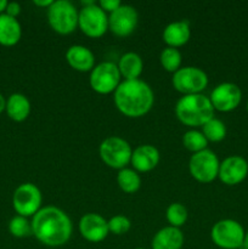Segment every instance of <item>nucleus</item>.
<instances>
[{"label":"nucleus","mask_w":248,"mask_h":249,"mask_svg":"<svg viewBox=\"0 0 248 249\" xmlns=\"http://www.w3.org/2000/svg\"><path fill=\"white\" fill-rule=\"evenodd\" d=\"M33 236L43 245L60 247L66 245L72 236L73 225L70 216L53 206L40 208L32 218Z\"/></svg>","instance_id":"f257e3e1"},{"label":"nucleus","mask_w":248,"mask_h":249,"mask_svg":"<svg viewBox=\"0 0 248 249\" xmlns=\"http://www.w3.org/2000/svg\"><path fill=\"white\" fill-rule=\"evenodd\" d=\"M113 101L118 111L124 116L139 118L151 111L155 95L150 85L143 80H124L114 91Z\"/></svg>","instance_id":"f03ea898"},{"label":"nucleus","mask_w":248,"mask_h":249,"mask_svg":"<svg viewBox=\"0 0 248 249\" xmlns=\"http://www.w3.org/2000/svg\"><path fill=\"white\" fill-rule=\"evenodd\" d=\"M214 107L203 94L184 95L175 105L177 118L187 126H203L214 118Z\"/></svg>","instance_id":"7ed1b4c3"},{"label":"nucleus","mask_w":248,"mask_h":249,"mask_svg":"<svg viewBox=\"0 0 248 249\" xmlns=\"http://www.w3.org/2000/svg\"><path fill=\"white\" fill-rule=\"evenodd\" d=\"M79 11L68 0H56L48 9V22L56 33L67 36L78 27Z\"/></svg>","instance_id":"20e7f679"},{"label":"nucleus","mask_w":248,"mask_h":249,"mask_svg":"<svg viewBox=\"0 0 248 249\" xmlns=\"http://www.w3.org/2000/svg\"><path fill=\"white\" fill-rule=\"evenodd\" d=\"M99 153L105 164L121 170L130 163L133 148L124 139L119 136H108L100 145Z\"/></svg>","instance_id":"39448f33"},{"label":"nucleus","mask_w":248,"mask_h":249,"mask_svg":"<svg viewBox=\"0 0 248 249\" xmlns=\"http://www.w3.org/2000/svg\"><path fill=\"white\" fill-rule=\"evenodd\" d=\"M245 229L233 219H223L214 224L211 237L214 245L221 249H240L245 238Z\"/></svg>","instance_id":"423d86ee"},{"label":"nucleus","mask_w":248,"mask_h":249,"mask_svg":"<svg viewBox=\"0 0 248 249\" xmlns=\"http://www.w3.org/2000/svg\"><path fill=\"white\" fill-rule=\"evenodd\" d=\"M220 160L213 151L206 150L192 155L189 162L191 177L202 184H209L218 178Z\"/></svg>","instance_id":"0eeeda50"},{"label":"nucleus","mask_w":248,"mask_h":249,"mask_svg":"<svg viewBox=\"0 0 248 249\" xmlns=\"http://www.w3.org/2000/svg\"><path fill=\"white\" fill-rule=\"evenodd\" d=\"M121 73L118 66L111 61L99 63L90 72L89 83L95 92L101 95L111 94L116 91L121 84Z\"/></svg>","instance_id":"6e6552de"},{"label":"nucleus","mask_w":248,"mask_h":249,"mask_svg":"<svg viewBox=\"0 0 248 249\" xmlns=\"http://www.w3.org/2000/svg\"><path fill=\"white\" fill-rule=\"evenodd\" d=\"M41 192L38 187L32 182L21 184L12 195V207L17 215L33 216L40 211L41 207Z\"/></svg>","instance_id":"1a4fd4ad"},{"label":"nucleus","mask_w":248,"mask_h":249,"mask_svg":"<svg viewBox=\"0 0 248 249\" xmlns=\"http://www.w3.org/2000/svg\"><path fill=\"white\" fill-rule=\"evenodd\" d=\"M78 27L90 38H100L108 29V16L97 4L83 6L78 16Z\"/></svg>","instance_id":"9d476101"},{"label":"nucleus","mask_w":248,"mask_h":249,"mask_svg":"<svg viewBox=\"0 0 248 249\" xmlns=\"http://www.w3.org/2000/svg\"><path fill=\"white\" fill-rule=\"evenodd\" d=\"M173 87L182 95L201 94L208 85V75L197 67H182L173 74Z\"/></svg>","instance_id":"9b49d317"},{"label":"nucleus","mask_w":248,"mask_h":249,"mask_svg":"<svg viewBox=\"0 0 248 249\" xmlns=\"http://www.w3.org/2000/svg\"><path fill=\"white\" fill-rule=\"evenodd\" d=\"M139 22V14L131 5L122 4L116 11L109 14L108 29L117 36H128L135 31Z\"/></svg>","instance_id":"f8f14e48"},{"label":"nucleus","mask_w":248,"mask_h":249,"mask_svg":"<svg viewBox=\"0 0 248 249\" xmlns=\"http://www.w3.org/2000/svg\"><path fill=\"white\" fill-rule=\"evenodd\" d=\"M209 100L216 111L231 112L240 106L242 101V91L235 83L225 82L214 88Z\"/></svg>","instance_id":"ddd939ff"},{"label":"nucleus","mask_w":248,"mask_h":249,"mask_svg":"<svg viewBox=\"0 0 248 249\" xmlns=\"http://www.w3.org/2000/svg\"><path fill=\"white\" fill-rule=\"evenodd\" d=\"M248 175V162L241 156H230L220 162L218 178L223 184L235 186L241 184Z\"/></svg>","instance_id":"4468645a"},{"label":"nucleus","mask_w":248,"mask_h":249,"mask_svg":"<svg viewBox=\"0 0 248 249\" xmlns=\"http://www.w3.org/2000/svg\"><path fill=\"white\" fill-rule=\"evenodd\" d=\"M79 232L84 240L92 243L104 241L108 235V221L96 213H88L79 220Z\"/></svg>","instance_id":"2eb2a0df"},{"label":"nucleus","mask_w":248,"mask_h":249,"mask_svg":"<svg viewBox=\"0 0 248 249\" xmlns=\"http://www.w3.org/2000/svg\"><path fill=\"white\" fill-rule=\"evenodd\" d=\"M159 160L160 156L157 147L152 145H140L133 150L130 163L135 172L147 173L157 167Z\"/></svg>","instance_id":"dca6fc26"},{"label":"nucleus","mask_w":248,"mask_h":249,"mask_svg":"<svg viewBox=\"0 0 248 249\" xmlns=\"http://www.w3.org/2000/svg\"><path fill=\"white\" fill-rule=\"evenodd\" d=\"M68 65L79 72H91L95 67V55L84 45H72L66 53Z\"/></svg>","instance_id":"f3484780"},{"label":"nucleus","mask_w":248,"mask_h":249,"mask_svg":"<svg viewBox=\"0 0 248 249\" xmlns=\"http://www.w3.org/2000/svg\"><path fill=\"white\" fill-rule=\"evenodd\" d=\"M190 36H191V27L187 19L172 22L165 27L162 34L164 43L170 48L175 49L185 45L190 40Z\"/></svg>","instance_id":"a211bd4d"},{"label":"nucleus","mask_w":248,"mask_h":249,"mask_svg":"<svg viewBox=\"0 0 248 249\" xmlns=\"http://www.w3.org/2000/svg\"><path fill=\"white\" fill-rule=\"evenodd\" d=\"M184 246V233L173 226H165L157 231L152 238V249H181Z\"/></svg>","instance_id":"6ab92c4d"},{"label":"nucleus","mask_w":248,"mask_h":249,"mask_svg":"<svg viewBox=\"0 0 248 249\" xmlns=\"http://www.w3.org/2000/svg\"><path fill=\"white\" fill-rule=\"evenodd\" d=\"M22 36V27L17 18L6 14L0 15V45L14 46Z\"/></svg>","instance_id":"aec40b11"},{"label":"nucleus","mask_w":248,"mask_h":249,"mask_svg":"<svg viewBox=\"0 0 248 249\" xmlns=\"http://www.w3.org/2000/svg\"><path fill=\"white\" fill-rule=\"evenodd\" d=\"M5 111L12 121L23 122L31 113V102L26 95L15 92L7 97Z\"/></svg>","instance_id":"412c9836"},{"label":"nucleus","mask_w":248,"mask_h":249,"mask_svg":"<svg viewBox=\"0 0 248 249\" xmlns=\"http://www.w3.org/2000/svg\"><path fill=\"white\" fill-rule=\"evenodd\" d=\"M118 70L122 77L125 78V80H134L139 79L143 71V62L142 58L139 53L129 51L125 53L118 62Z\"/></svg>","instance_id":"4be33fe9"},{"label":"nucleus","mask_w":248,"mask_h":249,"mask_svg":"<svg viewBox=\"0 0 248 249\" xmlns=\"http://www.w3.org/2000/svg\"><path fill=\"white\" fill-rule=\"evenodd\" d=\"M117 184L125 194H135L141 186V178L134 169L123 168L117 174Z\"/></svg>","instance_id":"5701e85b"},{"label":"nucleus","mask_w":248,"mask_h":249,"mask_svg":"<svg viewBox=\"0 0 248 249\" xmlns=\"http://www.w3.org/2000/svg\"><path fill=\"white\" fill-rule=\"evenodd\" d=\"M226 133V125L218 118H212L202 126V134L208 142H220L225 139Z\"/></svg>","instance_id":"b1692460"},{"label":"nucleus","mask_w":248,"mask_h":249,"mask_svg":"<svg viewBox=\"0 0 248 249\" xmlns=\"http://www.w3.org/2000/svg\"><path fill=\"white\" fill-rule=\"evenodd\" d=\"M159 61L162 67L164 68L167 72L175 73L177 70L181 68V53H180L177 49L167 46V48L163 49L162 53H160Z\"/></svg>","instance_id":"393cba45"},{"label":"nucleus","mask_w":248,"mask_h":249,"mask_svg":"<svg viewBox=\"0 0 248 249\" xmlns=\"http://www.w3.org/2000/svg\"><path fill=\"white\" fill-rule=\"evenodd\" d=\"M182 143H184L185 148L192 153L201 152V151L206 150L207 146H208L207 139L204 138L202 131L198 130L186 131L184 134V136H182Z\"/></svg>","instance_id":"a878e982"},{"label":"nucleus","mask_w":248,"mask_h":249,"mask_svg":"<svg viewBox=\"0 0 248 249\" xmlns=\"http://www.w3.org/2000/svg\"><path fill=\"white\" fill-rule=\"evenodd\" d=\"M165 216H167L169 226L180 229L186 223L189 213H187V209L184 204L175 202V203H172L168 207L167 212H165Z\"/></svg>","instance_id":"bb28decb"},{"label":"nucleus","mask_w":248,"mask_h":249,"mask_svg":"<svg viewBox=\"0 0 248 249\" xmlns=\"http://www.w3.org/2000/svg\"><path fill=\"white\" fill-rule=\"evenodd\" d=\"M9 231L14 237L23 238L33 235L32 231V224L29 223L26 216L16 215L10 220Z\"/></svg>","instance_id":"cd10ccee"},{"label":"nucleus","mask_w":248,"mask_h":249,"mask_svg":"<svg viewBox=\"0 0 248 249\" xmlns=\"http://www.w3.org/2000/svg\"><path fill=\"white\" fill-rule=\"evenodd\" d=\"M130 220L124 215H114L108 220V230L114 235H124L130 230Z\"/></svg>","instance_id":"c85d7f7f"},{"label":"nucleus","mask_w":248,"mask_h":249,"mask_svg":"<svg viewBox=\"0 0 248 249\" xmlns=\"http://www.w3.org/2000/svg\"><path fill=\"white\" fill-rule=\"evenodd\" d=\"M122 5V2L119 0H101L99 2V6L104 10L105 12H109L112 14L113 11H116L119 6Z\"/></svg>","instance_id":"c756f323"},{"label":"nucleus","mask_w":248,"mask_h":249,"mask_svg":"<svg viewBox=\"0 0 248 249\" xmlns=\"http://www.w3.org/2000/svg\"><path fill=\"white\" fill-rule=\"evenodd\" d=\"M5 14L9 15V16H11V17H15V18H17V16L21 14V5L16 1L7 2L6 11H5Z\"/></svg>","instance_id":"7c9ffc66"},{"label":"nucleus","mask_w":248,"mask_h":249,"mask_svg":"<svg viewBox=\"0 0 248 249\" xmlns=\"http://www.w3.org/2000/svg\"><path fill=\"white\" fill-rule=\"evenodd\" d=\"M53 2V0H34L33 4L36 5V6H39V7H45V9H49Z\"/></svg>","instance_id":"2f4dec72"},{"label":"nucleus","mask_w":248,"mask_h":249,"mask_svg":"<svg viewBox=\"0 0 248 249\" xmlns=\"http://www.w3.org/2000/svg\"><path fill=\"white\" fill-rule=\"evenodd\" d=\"M5 108H6V99L0 94V113L4 112Z\"/></svg>","instance_id":"473e14b6"},{"label":"nucleus","mask_w":248,"mask_h":249,"mask_svg":"<svg viewBox=\"0 0 248 249\" xmlns=\"http://www.w3.org/2000/svg\"><path fill=\"white\" fill-rule=\"evenodd\" d=\"M7 0H0V15L5 14L6 11V6H7Z\"/></svg>","instance_id":"72a5a7b5"},{"label":"nucleus","mask_w":248,"mask_h":249,"mask_svg":"<svg viewBox=\"0 0 248 249\" xmlns=\"http://www.w3.org/2000/svg\"><path fill=\"white\" fill-rule=\"evenodd\" d=\"M240 249H248V231H246L245 238H243L242 247H241Z\"/></svg>","instance_id":"f704fd0d"},{"label":"nucleus","mask_w":248,"mask_h":249,"mask_svg":"<svg viewBox=\"0 0 248 249\" xmlns=\"http://www.w3.org/2000/svg\"><path fill=\"white\" fill-rule=\"evenodd\" d=\"M247 112H248V101H247Z\"/></svg>","instance_id":"c9c22d12"},{"label":"nucleus","mask_w":248,"mask_h":249,"mask_svg":"<svg viewBox=\"0 0 248 249\" xmlns=\"http://www.w3.org/2000/svg\"><path fill=\"white\" fill-rule=\"evenodd\" d=\"M135 249H145V248H135Z\"/></svg>","instance_id":"e433bc0d"}]
</instances>
